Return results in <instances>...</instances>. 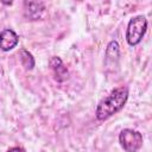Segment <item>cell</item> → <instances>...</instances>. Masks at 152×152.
I'll return each mask as SVG.
<instances>
[{
	"instance_id": "52a82bcc",
	"label": "cell",
	"mask_w": 152,
	"mask_h": 152,
	"mask_svg": "<svg viewBox=\"0 0 152 152\" xmlns=\"http://www.w3.org/2000/svg\"><path fill=\"white\" fill-rule=\"evenodd\" d=\"M119 44L116 40H112L108 45H107V50H106V63H108L109 61L112 62H116L119 59L120 56V49H119Z\"/></svg>"
},
{
	"instance_id": "5b68a950",
	"label": "cell",
	"mask_w": 152,
	"mask_h": 152,
	"mask_svg": "<svg viewBox=\"0 0 152 152\" xmlns=\"http://www.w3.org/2000/svg\"><path fill=\"white\" fill-rule=\"evenodd\" d=\"M18 43H19V37L13 30L5 28L0 32V50L10 51L14 49L18 45Z\"/></svg>"
},
{
	"instance_id": "9c48e42d",
	"label": "cell",
	"mask_w": 152,
	"mask_h": 152,
	"mask_svg": "<svg viewBox=\"0 0 152 152\" xmlns=\"http://www.w3.org/2000/svg\"><path fill=\"white\" fill-rule=\"evenodd\" d=\"M7 152H26V151L20 146H14V147H11Z\"/></svg>"
},
{
	"instance_id": "8992f818",
	"label": "cell",
	"mask_w": 152,
	"mask_h": 152,
	"mask_svg": "<svg viewBox=\"0 0 152 152\" xmlns=\"http://www.w3.org/2000/svg\"><path fill=\"white\" fill-rule=\"evenodd\" d=\"M50 66H51V70L53 72L55 80L57 82H63V81L68 80V77H69L68 68L64 65L63 61L59 57H57V56L51 57V59H50Z\"/></svg>"
},
{
	"instance_id": "ba28073f",
	"label": "cell",
	"mask_w": 152,
	"mask_h": 152,
	"mask_svg": "<svg viewBox=\"0 0 152 152\" xmlns=\"http://www.w3.org/2000/svg\"><path fill=\"white\" fill-rule=\"evenodd\" d=\"M19 53H20V62H21L23 66H25L26 70H32L34 64H36L32 53L28 52L26 49H21Z\"/></svg>"
},
{
	"instance_id": "277c9868",
	"label": "cell",
	"mask_w": 152,
	"mask_h": 152,
	"mask_svg": "<svg viewBox=\"0 0 152 152\" xmlns=\"http://www.w3.org/2000/svg\"><path fill=\"white\" fill-rule=\"evenodd\" d=\"M45 12V5L42 1H24V15L28 20H38Z\"/></svg>"
},
{
	"instance_id": "6da1fadb",
	"label": "cell",
	"mask_w": 152,
	"mask_h": 152,
	"mask_svg": "<svg viewBox=\"0 0 152 152\" xmlns=\"http://www.w3.org/2000/svg\"><path fill=\"white\" fill-rule=\"evenodd\" d=\"M128 99V88L122 86L113 89L106 97H103L96 107V119L100 121L107 120L118 112H120L126 104Z\"/></svg>"
},
{
	"instance_id": "3957f363",
	"label": "cell",
	"mask_w": 152,
	"mask_h": 152,
	"mask_svg": "<svg viewBox=\"0 0 152 152\" xmlns=\"http://www.w3.org/2000/svg\"><path fill=\"white\" fill-rule=\"evenodd\" d=\"M119 142L126 152H138L142 146V134L132 128H124L119 134Z\"/></svg>"
},
{
	"instance_id": "7a4b0ae2",
	"label": "cell",
	"mask_w": 152,
	"mask_h": 152,
	"mask_svg": "<svg viewBox=\"0 0 152 152\" xmlns=\"http://www.w3.org/2000/svg\"><path fill=\"white\" fill-rule=\"evenodd\" d=\"M147 31V19L144 15H135L129 19L126 30V40L131 46L138 45Z\"/></svg>"
}]
</instances>
